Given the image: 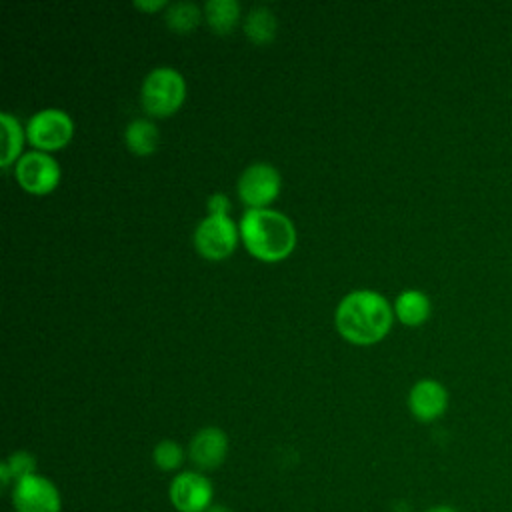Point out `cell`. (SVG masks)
<instances>
[{
  "instance_id": "1",
  "label": "cell",
  "mask_w": 512,
  "mask_h": 512,
  "mask_svg": "<svg viewBox=\"0 0 512 512\" xmlns=\"http://www.w3.org/2000/svg\"><path fill=\"white\" fill-rule=\"evenodd\" d=\"M394 318L390 302L374 290H354L346 294L334 314L338 332L354 344H374L382 340Z\"/></svg>"
},
{
  "instance_id": "2",
  "label": "cell",
  "mask_w": 512,
  "mask_h": 512,
  "mask_svg": "<svg viewBox=\"0 0 512 512\" xmlns=\"http://www.w3.org/2000/svg\"><path fill=\"white\" fill-rule=\"evenodd\" d=\"M240 238L246 250L264 262L284 260L296 244L292 220L270 208H248L240 218Z\"/></svg>"
},
{
  "instance_id": "3",
  "label": "cell",
  "mask_w": 512,
  "mask_h": 512,
  "mask_svg": "<svg viewBox=\"0 0 512 512\" xmlns=\"http://www.w3.org/2000/svg\"><path fill=\"white\" fill-rule=\"evenodd\" d=\"M186 96L184 76L172 66L152 68L140 86V102L152 116H170Z\"/></svg>"
},
{
  "instance_id": "4",
  "label": "cell",
  "mask_w": 512,
  "mask_h": 512,
  "mask_svg": "<svg viewBox=\"0 0 512 512\" xmlns=\"http://www.w3.org/2000/svg\"><path fill=\"white\" fill-rule=\"evenodd\" d=\"M238 234L240 226L230 216L208 214L196 224L192 240L200 256L208 260H222L236 248Z\"/></svg>"
},
{
  "instance_id": "5",
  "label": "cell",
  "mask_w": 512,
  "mask_h": 512,
  "mask_svg": "<svg viewBox=\"0 0 512 512\" xmlns=\"http://www.w3.org/2000/svg\"><path fill=\"white\" fill-rule=\"evenodd\" d=\"M72 118L60 108H42L26 122V138L36 150L50 152L68 144L72 138Z\"/></svg>"
},
{
  "instance_id": "6",
  "label": "cell",
  "mask_w": 512,
  "mask_h": 512,
  "mask_svg": "<svg viewBox=\"0 0 512 512\" xmlns=\"http://www.w3.org/2000/svg\"><path fill=\"white\" fill-rule=\"evenodd\" d=\"M168 498L178 512H206L214 504V486L204 472L184 470L170 480Z\"/></svg>"
},
{
  "instance_id": "7",
  "label": "cell",
  "mask_w": 512,
  "mask_h": 512,
  "mask_svg": "<svg viewBox=\"0 0 512 512\" xmlns=\"http://www.w3.org/2000/svg\"><path fill=\"white\" fill-rule=\"evenodd\" d=\"M14 512H62V496L58 486L42 476L32 474L12 486Z\"/></svg>"
},
{
  "instance_id": "8",
  "label": "cell",
  "mask_w": 512,
  "mask_h": 512,
  "mask_svg": "<svg viewBox=\"0 0 512 512\" xmlns=\"http://www.w3.org/2000/svg\"><path fill=\"white\" fill-rule=\"evenodd\" d=\"M280 172L268 162H252L238 178V194L250 208L268 206L280 192Z\"/></svg>"
},
{
  "instance_id": "9",
  "label": "cell",
  "mask_w": 512,
  "mask_h": 512,
  "mask_svg": "<svg viewBox=\"0 0 512 512\" xmlns=\"http://www.w3.org/2000/svg\"><path fill=\"white\" fill-rule=\"evenodd\" d=\"M16 180L30 194H48L60 182V166L48 152L30 150L16 162Z\"/></svg>"
},
{
  "instance_id": "10",
  "label": "cell",
  "mask_w": 512,
  "mask_h": 512,
  "mask_svg": "<svg viewBox=\"0 0 512 512\" xmlns=\"http://www.w3.org/2000/svg\"><path fill=\"white\" fill-rule=\"evenodd\" d=\"M226 456H228V436L218 426L200 428L188 444V458L200 472L218 468L226 460Z\"/></svg>"
},
{
  "instance_id": "11",
  "label": "cell",
  "mask_w": 512,
  "mask_h": 512,
  "mask_svg": "<svg viewBox=\"0 0 512 512\" xmlns=\"http://www.w3.org/2000/svg\"><path fill=\"white\" fill-rule=\"evenodd\" d=\"M448 408V390L434 378H422L408 392V410L420 422H434Z\"/></svg>"
},
{
  "instance_id": "12",
  "label": "cell",
  "mask_w": 512,
  "mask_h": 512,
  "mask_svg": "<svg viewBox=\"0 0 512 512\" xmlns=\"http://www.w3.org/2000/svg\"><path fill=\"white\" fill-rule=\"evenodd\" d=\"M430 312H432L430 298L422 290L408 288V290H404V292H400L396 296L394 314L406 326H420V324H424L428 320Z\"/></svg>"
},
{
  "instance_id": "13",
  "label": "cell",
  "mask_w": 512,
  "mask_h": 512,
  "mask_svg": "<svg viewBox=\"0 0 512 512\" xmlns=\"http://www.w3.org/2000/svg\"><path fill=\"white\" fill-rule=\"evenodd\" d=\"M124 142L126 146L140 156L152 154L158 148L160 142V132L156 128L154 122H150L148 118H136L132 120L126 130H124Z\"/></svg>"
},
{
  "instance_id": "14",
  "label": "cell",
  "mask_w": 512,
  "mask_h": 512,
  "mask_svg": "<svg viewBox=\"0 0 512 512\" xmlns=\"http://www.w3.org/2000/svg\"><path fill=\"white\" fill-rule=\"evenodd\" d=\"M240 16V4L236 0H208L204 4V18L218 34H228Z\"/></svg>"
},
{
  "instance_id": "15",
  "label": "cell",
  "mask_w": 512,
  "mask_h": 512,
  "mask_svg": "<svg viewBox=\"0 0 512 512\" xmlns=\"http://www.w3.org/2000/svg\"><path fill=\"white\" fill-rule=\"evenodd\" d=\"M276 16L266 6H254L246 20H244V32L254 44H266L276 36Z\"/></svg>"
},
{
  "instance_id": "16",
  "label": "cell",
  "mask_w": 512,
  "mask_h": 512,
  "mask_svg": "<svg viewBox=\"0 0 512 512\" xmlns=\"http://www.w3.org/2000/svg\"><path fill=\"white\" fill-rule=\"evenodd\" d=\"M0 124H2V168H8L10 164L18 162V154L22 150L24 132L18 122V118L10 112H0Z\"/></svg>"
},
{
  "instance_id": "17",
  "label": "cell",
  "mask_w": 512,
  "mask_h": 512,
  "mask_svg": "<svg viewBox=\"0 0 512 512\" xmlns=\"http://www.w3.org/2000/svg\"><path fill=\"white\" fill-rule=\"evenodd\" d=\"M36 474V458L34 454L26 450L12 452L2 464H0V478L2 486H14L18 480Z\"/></svg>"
},
{
  "instance_id": "18",
  "label": "cell",
  "mask_w": 512,
  "mask_h": 512,
  "mask_svg": "<svg viewBox=\"0 0 512 512\" xmlns=\"http://www.w3.org/2000/svg\"><path fill=\"white\" fill-rule=\"evenodd\" d=\"M164 18H166V24L170 26V30L186 34L198 26L202 12L192 2H174V4L166 6Z\"/></svg>"
},
{
  "instance_id": "19",
  "label": "cell",
  "mask_w": 512,
  "mask_h": 512,
  "mask_svg": "<svg viewBox=\"0 0 512 512\" xmlns=\"http://www.w3.org/2000/svg\"><path fill=\"white\" fill-rule=\"evenodd\" d=\"M184 448L174 442V440H160L154 450H152V462L158 470H164V472H174L182 466L184 462Z\"/></svg>"
},
{
  "instance_id": "20",
  "label": "cell",
  "mask_w": 512,
  "mask_h": 512,
  "mask_svg": "<svg viewBox=\"0 0 512 512\" xmlns=\"http://www.w3.org/2000/svg\"><path fill=\"white\" fill-rule=\"evenodd\" d=\"M206 208H208V214H212V216H228V212H230V200H228L226 194L214 192V194L206 200Z\"/></svg>"
},
{
  "instance_id": "21",
  "label": "cell",
  "mask_w": 512,
  "mask_h": 512,
  "mask_svg": "<svg viewBox=\"0 0 512 512\" xmlns=\"http://www.w3.org/2000/svg\"><path fill=\"white\" fill-rule=\"evenodd\" d=\"M134 6L136 8H140V10H148V12H152V10H160V8H164V6H168L164 0H152V2H148V0H136L134 2Z\"/></svg>"
},
{
  "instance_id": "22",
  "label": "cell",
  "mask_w": 512,
  "mask_h": 512,
  "mask_svg": "<svg viewBox=\"0 0 512 512\" xmlns=\"http://www.w3.org/2000/svg\"><path fill=\"white\" fill-rule=\"evenodd\" d=\"M424 512H460V510L452 504H434V506H428Z\"/></svg>"
},
{
  "instance_id": "23",
  "label": "cell",
  "mask_w": 512,
  "mask_h": 512,
  "mask_svg": "<svg viewBox=\"0 0 512 512\" xmlns=\"http://www.w3.org/2000/svg\"><path fill=\"white\" fill-rule=\"evenodd\" d=\"M206 512H232L226 504H212Z\"/></svg>"
}]
</instances>
